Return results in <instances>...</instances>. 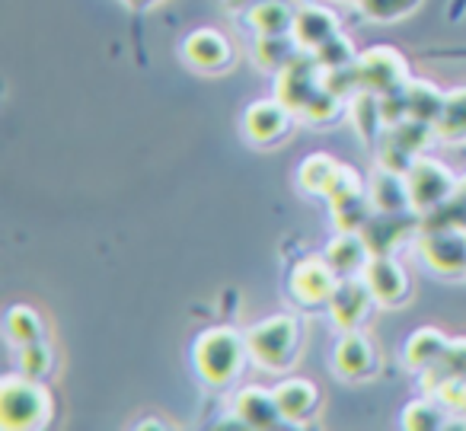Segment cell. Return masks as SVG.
<instances>
[{
  "instance_id": "obj_34",
  "label": "cell",
  "mask_w": 466,
  "mask_h": 431,
  "mask_svg": "<svg viewBox=\"0 0 466 431\" xmlns=\"http://www.w3.org/2000/svg\"><path fill=\"white\" fill-rule=\"evenodd\" d=\"M253 4H259V0H224V7L230 10V14H247Z\"/></svg>"
},
{
  "instance_id": "obj_21",
  "label": "cell",
  "mask_w": 466,
  "mask_h": 431,
  "mask_svg": "<svg viewBox=\"0 0 466 431\" xmlns=\"http://www.w3.org/2000/svg\"><path fill=\"white\" fill-rule=\"evenodd\" d=\"M294 16L298 10L285 0H259L243 14V20L256 36H288L294 29Z\"/></svg>"
},
{
  "instance_id": "obj_33",
  "label": "cell",
  "mask_w": 466,
  "mask_h": 431,
  "mask_svg": "<svg viewBox=\"0 0 466 431\" xmlns=\"http://www.w3.org/2000/svg\"><path fill=\"white\" fill-rule=\"evenodd\" d=\"M122 4L128 7V14L135 16V20H141V16H147L157 4H163V0H122Z\"/></svg>"
},
{
  "instance_id": "obj_14",
  "label": "cell",
  "mask_w": 466,
  "mask_h": 431,
  "mask_svg": "<svg viewBox=\"0 0 466 431\" xmlns=\"http://www.w3.org/2000/svg\"><path fill=\"white\" fill-rule=\"evenodd\" d=\"M275 403L281 409V418L288 425H307L317 418L319 405H323V393L313 380L307 377H285L279 386H272Z\"/></svg>"
},
{
  "instance_id": "obj_17",
  "label": "cell",
  "mask_w": 466,
  "mask_h": 431,
  "mask_svg": "<svg viewBox=\"0 0 466 431\" xmlns=\"http://www.w3.org/2000/svg\"><path fill=\"white\" fill-rule=\"evenodd\" d=\"M412 227H421V214L415 211H400V214H380L374 211V218L364 224V240L370 243L374 256H393V250L402 243V237H409Z\"/></svg>"
},
{
  "instance_id": "obj_11",
  "label": "cell",
  "mask_w": 466,
  "mask_h": 431,
  "mask_svg": "<svg viewBox=\"0 0 466 431\" xmlns=\"http://www.w3.org/2000/svg\"><path fill=\"white\" fill-rule=\"evenodd\" d=\"M332 367L342 380H370L380 371V354L361 329H349L332 345Z\"/></svg>"
},
{
  "instance_id": "obj_15",
  "label": "cell",
  "mask_w": 466,
  "mask_h": 431,
  "mask_svg": "<svg viewBox=\"0 0 466 431\" xmlns=\"http://www.w3.org/2000/svg\"><path fill=\"white\" fill-rule=\"evenodd\" d=\"M233 418H237V425H243V428H259V431L288 425L285 418H281L279 403H275V393L266 390V386H243V390L233 396Z\"/></svg>"
},
{
  "instance_id": "obj_13",
  "label": "cell",
  "mask_w": 466,
  "mask_h": 431,
  "mask_svg": "<svg viewBox=\"0 0 466 431\" xmlns=\"http://www.w3.org/2000/svg\"><path fill=\"white\" fill-rule=\"evenodd\" d=\"M374 303L377 301L364 278H342L326 310H329V316H332V326H336L339 333H349V329H361V323L370 316Z\"/></svg>"
},
{
  "instance_id": "obj_27",
  "label": "cell",
  "mask_w": 466,
  "mask_h": 431,
  "mask_svg": "<svg viewBox=\"0 0 466 431\" xmlns=\"http://www.w3.org/2000/svg\"><path fill=\"white\" fill-rule=\"evenodd\" d=\"M342 163L332 160L329 154H310L307 160H300L298 167V186L304 189L307 195H323L326 186L332 182V176L339 173Z\"/></svg>"
},
{
  "instance_id": "obj_35",
  "label": "cell",
  "mask_w": 466,
  "mask_h": 431,
  "mask_svg": "<svg viewBox=\"0 0 466 431\" xmlns=\"http://www.w3.org/2000/svg\"><path fill=\"white\" fill-rule=\"evenodd\" d=\"M428 58H466V48H453V52H425Z\"/></svg>"
},
{
  "instance_id": "obj_24",
  "label": "cell",
  "mask_w": 466,
  "mask_h": 431,
  "mask_svg": "<svg viewBox=\"0 0 466 431\" xmlns=\"http://www.w3.org/2000/svg\"><path fill=\"white\" fill-rule=\"evenodd\" d=\"M451 416H453V412L447 409L438 396L425 393L421 399H415V403H409L406 409H402L400 425L406 431H438V428H444Z\"/></svg>"
},
{
  "instance_id": "obj_7",
  "label": "cell",
  "mask_w": 466,
  "mask_h": 431,
  "mask_svg": "<svg viewBox=\"0 0 466 431\" xmlns=\"http://www.w3.org/2000/svg\"><path fill=\"white\" fill-rule=\"evenodd\" d=\"M355 74H358V87L377 93V97L400 93L402 87L409 84L406 58H402V52H396V48H390V46H377L358 55Z\"/></svg>"
},
{
  "instance_id": "obj_8",
  "label": "cell",
  "mask_w": 466,
  "mask_h": 431,
  "mask_svg": "<svg viewBox=\"0 0 466 431\" xmlns=\"http://www.w3.org/2000/svg\"><path fill=\"white\" fill-rule=\"evenodd\" d=\"M339 282H342V278L326 262V256H307V259H300V262H294L291 275H288V294H291L300 307L319 310V307H329Z\"/></svg>"
},
{
  "instance_id": "obj_16",
  "label": "cell",
  "mask_w": 466,
  "mask_h": 431,
  "mask_svg": "<svg viewBox=\"0 0 466 431\" xmlns=\"http://www.w3.org/2000/svg\"><path fill=\"white\" fill-rule=\"evenodd\" d=\"M326 262L336 269L339 278H361L368 262L374 259V250L364 240L361 231H339L336 237L326 243Z\"/></svg>"
},
{
  "instance_id": "obj_2",
  "label": "cell",
  "mask_w": 466,
  "mask_h": 431,
  "mask_svg": "<svg viewBox=\"0 0 466 431\" xmlns=\"http://www.w3.org/2000/svg\"><path fill=\"white\" fill-rule=\"evenodd\" d=\"M300 342H304V329H300L298 316L291 313H275L247 329L249 361L272 374L291 371L300 354Z\"/></svg>"
},
{
  "instance_id": "obj_23",
  "label": "cell",
  "mask_w": 466,
  "mask_h": 431,
  "mask_svg": "<svg viewBox=\"0 0 466 431\" xmlns=\"http://www.w3.org/2000/svg\"><path fill=\"white\" fill-rule=\"evenodd\" d=\"M300 52H304V48L298 46V39H294L291 33L288 36H259V39H256V48H253V58L262 71L279 74V71H285Z\"/></svg>"
},
{
  "instance_id": "obj_38",
  "label": "cell",
  "mask_w": 466,
  "mask_h": 431,
  "mask_svg": "<svg viewBox=\"0 0 466 431\" xmlns=\"http://www.w3.org/2000/svg\"><path fill=\"white\" fill-rule=\"evenodd\" d=\"M460 416H463V418H466V405H463V412H460Z\"/></svg>"
},
{
  "instance_id": "obj_20",
  "label": "cell",
  "mask_w": 466,
  "mask_h": 431,
  "mask_svg": "<svg viewBox=\"0 0 466 431\" xmlns=\"http://www.w3.org/2000/svg\"><path fill=\"white\" fill-rule=\"evenodd\" d=\"M447 345H451V335H444L441 329H434V326H421L406 339L402 358H406V364L412 367V371L421 374V371H428V367L441 364Z\"/></svg>"
},
{
  "instance_id": "obj_37",
  "label": "cell",
  "mask_w": 466,
  "mask_h": 431,
  "mask_svg": "<svg viewBox=\"0 0 466 431\" xmlns=\"http://www.w3.org/2000/svg\"><path fill=\"white\" fill-rule=\"evenodd\" d=\"M460 189H463V192H466V180H463V182H460Z\"/></svg>"
},
{
  "instance_id": "obj_30",
  "label": "cell",
  "mask_w": 466,
  "mask_h": 431,
  "mask_svg": "<svg viewBox=\"0 0 466 431\" xmlns=\"http://www.w3.org/2000/svg\"><path fill=\"white\" fill-rule=\"evenodd\" d=\"M361 195H368V192H364L361 176L342 163V167H339V173L332 176V182L326 186L323 199L329 201V208H336V205H345V201H351V199H361Z\"/></svg>"
},
{
  "instance_id": "obj_28",
  "label": "cell",
  "mask_w": 466,
  "mask_h": 431,
  "mask_svg": "<svg viewBox=\"0 0 466 431\" xmlns=\"http://www.w3.org/2000/svg\"><path fill=\"white\" fill-rule=\"evenodd\" d=\"M16 358H20V371L26 377H35V380H46L55 367V352L46 339H35V342H26V345L16 348Z\"/></svg>"
},
{
  "instance_id": "obj_12",
  "label": "cell",
  "mask_w": 466,
  "mask_h": 431,
  "mask_svg": "<svg viewBox=\"0 0 466 431\" xmlns=\"http://www.w3.org/2000/svg\"><path fill=\"white\" fill-rule=\"evenodd\" d=\"M361 278L368 282L377 307L396 310L409 301V294H412V282H409L406 269H402L393 256H374Z\"/></svg>"
},
{
  "instance_id": "obj_3",
  "label": "cell",
  "mask_w": 466,
  "mask_h": 431,
  "mask_svg": "<svg viewBox=\"0 0 466 431\" xmlns=\"http://www.w3.org/2000/svg\"><path fill=\"white\" fill-rule=\"evenodd\" d=\"M52 422V393L42 380L7 374L0 384V425L7 431H35Z\"/></svg>"
},
{
  "instance_id": "obj_18",
  "label": "cell",
  "mask_w": 466,
  "mask_h": 431,
  "mask_svg": "<svg viewBox=\"0 0 466 431\" xmlns=\"http://www.w3.org/2000/svg\"><path fill=\"white\" fill-rule=\"evenodd\" d=\"M291 36L298 39V46L304 52L317 55L326 42H332L339 36V20L332 10L319 7V4H304V7H298Z\"/></svg>"
},
{
  "instance_id": "obj_26",
  "label": "cell",
  "mask_w": 466,
  "mask_h": 431,
  "mask_svg": "<svg viewBox=\"0 0 466 431\" xmlns=\"http://www.w3.org/2000/svg\"><path fill=\"white\" fill-rule=\"evenodd\" d=\"M438 141H466V87L444 93V109L434 122Z\"/></svg>"
},
{
  "instance_id": "obj_31",
  "label": "cell",
  "mask_w": 466,
  "mask_h": 431,
  "mask_svg": "<svg viewBox=\"0 0 466 431\" xmlns=\"http://www.w3.org/2000/svg\"><path fill=\"white\" fill-rule=\"evenodd\" d=\"M319 65L326 67V71H342V67H351L358 61V52L349 46V39H345L342 33L336 36L332 42H326L323 48L317 52Z\"/></svg>"
},
{
  "instance_id": "obj_19",
  "label": "cell",
  "mask_w": 466,
  "mask_h": 431,
  "mask_svg": "<svg viewBox=\"0 0 466 431\" xmlns=\"http://www.w3.org/2000/svg\"><path fill=\"white\" fill-rule=\"evenodd\" d=\"M368 195H370V201H374V211H380V214L412 211V201H409L406 173H396V169L380 167V173H377L374 180H370Z\"/></svg>"
},
{
  "instance_id": "obj_1",
  "label": "cell",
  "mask_w": 466,
  "mask_h": 431,
  "mask_svg": "<svg viewBox=\"0 0 466 431\" xmlns=\"http://www.w3.org/2000/svg\"><path fill=\"white\" fill-rule=\"evenodd\" d=\"M249 361L247 335L233 326H211L195 339L192 364L198 371L201 384L211 390H227L233 380L243 374V364Z\"/></svg>"
},
{
  "instance_id": "obj_10",
  "label": "cell",
  "mask_w": 466,
  "mask_h": 431,
  "mask_svg": "<svg viewBox=\"0 0 466 431\" xmlns=\"http://www.w3.org/2000/svg\"><path fill=\"white\" fill-rule=\"evenodd\" d=\"M182 61H186L192 71L198 74H224L227 67H233V46L220 29H211V26H201L195 33H188L182 39V48H179Z\"/></svg>"
},
{
  "instance_id": "obj_36",
  "label": "cell",
  "mask_w": 466,
  "mask_h": 431,
  "mask_svg": "<svg viewBox=\"0 0 466 431\" xmlns=\"http://www.w3.org/2000/svg\"><path fill=\"white\" fill-rule=\"evenodd\" d=\"M466 10V0H453V7H451V20H460Z\"/></svg>"
},
{
  "instance_id": "obj_32",
  "label": "cell",
  "mask_w": 466,
  "mask_h": 431,
  "mask_svg": "<svg viewBox=\"0 0 466 431\" xmlns=\"http://www.w3.org/2000/svg\"><path fill=\"white\" fill-rule=\"evenodd\" d=\"M438 367L447 374V377L466 380V335H460V339H451V345H447V352H444V358H441Z\"/></svg>"
},
{
  "instance_id": "obj_5",
  "label": "cell",
  "mask_w": 466,
  "mask_h": 431,
  "mask_svg": "<svg viewBox=\"0 0 466 431\" xmlns=\"http://www.w3.org/2000/svg\"><path fill=\"white\" fill-rule=\"evenodd\" d=\"M415 252L434 275H466V231H457V227H419Z\"/></svg>"
},
{
  "instance_id": "obj_4",
  "label": "cell",
  "mask_w": 466,
  "mask_h": 431,
  "mask_svg": "<svg viewBox=\"0 0 466 431\" xmlns=\"http://www.w3.org/2000/svg\"><path fill=\"white\" fill-rule=\"evenodd\" d=\"M409 182V201H412L415 214H431L434 208H441L444 201H451L460 192V180L444 167L441 160L431 157H419L412 167L406 169Z\"/></svg>"
},
{
  "instance_id": "obj_29",
  "label": "cell",
  "mask_w": 466,
  "mask_h": 431,
  "mask_svg": "<svg viewBox=\"0 0 466 431\" xmlns=\"http://www.w3.org/2000/svg\"><path fill=\"white\" fill-rule=\"evenodd\" d=\"M370 23H396L421 7V0H355Z\"/></svg>"
},
{
  "instance_id": "obj_9",
  "label": "cell",
  "mask_w": 466,
  "mask_h": 431,
  "mask_svg": "<svg viewBox=\"0 0 466 431\" xmlns=\"http://www.w3.org/2000/svg\"><path fill=\"white\" fill-rule=\"evenodd\" d=\"M298 112L288 103H281L279 97L272 99H256L243 112V135L253 148H275L294 131Z\"/></svg>"
},
{
  "instance_id": "obj_22",
  "label": "cell",
  "mask_w": 466,
  "mask_h": 431,
  "mask_svg": "<svg viewBox=\"0 0 466 431\" xmlns=\"http://www.w3.org/2000/svg\"><path fill=\"white\" fill-rule=\"evenodd\" d=\"M402 97V109H406V118H419V122L434 125L444 109V93L438 90L428 80H409L400 90Z\"/></svg>"
},
{
  "instance_id": "obj_6",
  "label": "cell",
  "mask_w": 466,
  "mask_h": 431,
  "mask_svg": "<svg viewBox=\"0 0 466 431\" xmlns=\"http://www.w3.org/2000/svg\"><path fill=\"white\" fill-rule=\"evenodd\" d=\"M323 87H326V67L310 52H300L285 71L275 74V97L291 106L298 116H304L307 106L319 97Z\"/></svg>"
},
{
  "instance_id": "obj_25",
  "label": "cell",
  "mask_w": 466,
  "mask_h": 431,
  "mask_svg": "<svg viewBox=\"0 0 466 431\" xmlns=\"http://www.w3.org/2000/svg\"><path fill=\"white\" fill-rule=\"evenodd\" d=\"M4 333L20 348V345H26V342L46 339V323H42L35 307H29V303H14V307L7 310V316H4Z\"/></svg>"
}]
</instances>
